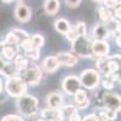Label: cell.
<instances>
[{"label":"cell","mask_w":121,"mask_h":121,"mask_svg":"<svg viewBox=\"0 0 121 121\" xmlns=\"http://www.w3.org/2000/svg\"><path fill=\"white\" fill-rule=\"evenodd\" d=\"M17 108L18 112L24 116H33L38 113L39 109V102L38 99L33 96L24 95L19 97L17 100Z\"/></svg>","instance_id":"6da1fadb"},{"label":"cell","mask_w":121,"mask_h":121,"mask_svg":"<svg viewBox=\"0 0 121 121\" xmlns=\"http://www.w3.org/2000/svg\"><path fill=\"white\" fill-rule=\"evenodd\" d=\"M27 87H28L27 82L23 80V78H19V76L9 78L5 84V90L7 95H10L11 97H17V98L26 95Z\"/></svg>","instance_id":"7a4b0ae2"},{"label":"cell","mask_w":121,"mask_h":121,"mask_svg":"<svg viewBox=\"0 0 121 121\" xmlns=\"http://www.w3.org/2000/svg\"><path fill=\"white\" fill-rule=\"evenodd\" d=\"M80 82H81V85L88 90H93L98 86L99 84V73L97 72V70L95 69H86L84 70V72L81 73V75H80Z\"/></svg>","instance_id":"3957f363"},{"label":"cell","mask_w":121,"mask_h":121,"mask_svg":"<svg viewBox=\"0 0 121 121\" xmlns=\"http://www.w3.org/2000/svg\"><path fill=\"white\" fill-rule=\"evenodd\" d=\"M73 50L74 52L82 57H91L93 56L92 50H91V43L86 36H79L75 41H73Z\"/></svg>","instance_id":"277c9868"},{"label":"cell","mask_w":121,"mask_h":121,"mask_svg":"<svg viewBox=\"0 0 121 121\" xmlns=\"http://www.w3.org/2000/svg\"><path fill=\"white\" fill-rule=\"evenodd\" d=\"M24 75H23V80L27 82V85L29 86H35L40 82L43 76L41 69L38 67H32V68H27L24 70Z\"/></svg>","instance_id":"5b68a950"},{"label":"cell","mask_w":121,"mask_h":121,"mask_svg":"<svg viewBox=\"0 0 121 121\" xmlns=\"http://www.w3.org/2000/svg\"><path fill=\"white\" fill-rule=\"evenodd\" d=\"M80 86H81L80 79L78 76H74V75L67 76L62 82V88L67 95H75L80 90Z\"/></svg>","instance_id":"8992f818"},{"label":"cell","mask_w":121,"mask_h":121,"mask_svg":"<svg viewBox=\"0 0 121 121\" xmlns=\"http://www.w3.org/2000/svg\"><path fill=\"white\" fill-rule=\"evenodd\" d=\"M103 104L107 109H112L115 112H119L121 108V98L114 93H107L103 98Z\"/></svg>","instance_id":"52a82bcc"},{"label":"cell","mask_w":121,"mask_h":121,"mask_svg":"<svg viewBox=\"0 0 121 121\" xmlns=\"http://www.w3.org/2000/svg\"><path fill=\"white\" fill-rule=\"evenodd\" d=\"M91 50L93 55L105 57L109 52V45L105 40H95L93 43H91Z\"/></svg>","instance_id":"ba28073f"},{"label":"cell","mask_w":121,"mask_h":121,"mask_svg":"<svg viewBox=\"0 0 121 121\" xmlns=\"http://www.w3.org/2000/svg\"><path fill=\"white\" fill-rule=\"evenodd\" d=\"M15 15L19 22H28L30 19V17H32V10L27 5L18 4L16 6V10H15Z\"/></svg>","instance_id":"9c48e42d"},{"label":"cell","mask_w":121,"mask_h":121,"mask_svg":"<svg viewBox=\"0 0 121 121\" xmlns=\"http://www.w3.org/2000/svg\"><path fill=\"white\" fill-rule=\"evenodd\" d=\"M56 57L58 59L59 64H63L67 67H74L78 63V57L69 52H59Z\"/></svg>","instance_id":"30bf717a"},{"label":"cell","mask_w":121,"mask_h":121,"mask_svg":"<svg viewBox=\"0 0 121 121\" xmlns=\"http://www.w3.org/2000/svg\"><path fill=\"white\" fill-rule=\"evenodd\" d=\"M59 62L56 56H48L44 59V63H43V67L45 69V72L47 73H55L56 70L59 68Z\"/></svg>","instance_id":"8fae6325"},{"label":"cell","mask_w":121,"mask_h":121,"mask_svg":"<svg viewBox=\"0 0 121 121\" xmlns=\"http://www.w3.org/2000/svg\"><path fill=\"white\" fill-rule=\"evenodd\" d=\"M46 100H47L48 108H51V109H59L60 107H62V104H63V97L60 96L59 93H57V92L50 93L47 96Z\"/></svg>","instance_id":"7c38bea8"},{"label":"cell","mask_w":121,"mask_h":121,"mask_svg":"<svg viewBox=\"0 0 121 121\" xmlns=\"http://www.w3.org/2000/svg\"><path fill=\"white\" fill-rule=\"evenodd\" d=\"M109 28L105 24H96L93 28V36L96 40H104L109 36Z\"/></svg>","instance_id":"4fadbf2b"},{"label":"cell","mask_w":121,"mask_h":121,"mask_svg":"<svg viewBox=\"0 0 121 121\" xmlns=\"http://www.w3.org/2000/svg\"><path fill=\"white\" fill-rule=\"evenodd\" d=\"M55 28H56V30H57L58 33L64 34V35H67L68 32L72 29V28H70L69 21H67L65 18H59V19H57V21L55 22Z\"/></svg>","instance_id":"5bb4252c"},{"label":"cell","mask_w":121,"mask_h":121,"mask_svg":"<svg viewBox=\"0 0 121 121\" xmlns=\"http://www.w3.org/2000/svg\"><path fill=\"white\" fill-rule=\"evenodd\" d=\"M74 99H75V103L79 108H85L88 105V98L85 91L82 90H79L78 92L74 95Z\"/></svg>","instance_id":"9a60e30c"},{"label":"cell","mask_w":121,"mask_h":121,"mask_svg":"<svg viewBox=\"0 0 121 121\" xmlns=\"http://www.w3.org/2000/svg\"><path fill=\"white\" fill-rule=\"evenodd\" d=\"M45 11L47 15H55L59 10V1L58 0H46L45 3Z\"/></svg>","instance_id":"2e32d148"},{"label":"cell","mask_w":121,"mask_h":121,"mask_svg":"<svg viewBox=\"0 0 121 121\" xmlns=\"http://www.w3.org/2000/svg\"><path fill=\"white\" fill-rule=\"evenodd\" d=\"M58 112H59L60 116H62V119H67V117L69 119L72 115H74L78 110L74 105H65V107H60Z\"/></svg>","instance_id":"e0dca14e"},{"label":"cell","mask_w":121,"mask_h":121,"mask_svg":"<svg viewBox=\"0 0 121 121\" xmlns=\"http://www.w3.org/2000/svg\"><path fill=\"white\" fill-rule=\"evenodd\" d=\"M15 67L18 72H24V70L28 68V60L24 56L18 55L15 59Z\"/></svg>","instance_id":"ac0fdd59"},{"label":"cell","mask_w":121,"mask_h":121,"mask_svg":"<svg viewBox=\"0 0 121 121\" xmlns=\"http://www.w3.org/2000/svg\"><path fill=\"white\" fill-rule=\"evenodd\" d=\"M99 17H100V19H102L103 22H105V23H109V22H113V21H114V15H113V12L110 11L109 9H107V7L99 9Z\"/></svg>","instance_id":"d6986e66"},{"label":"cell","mask_w":121,"mask_h":121,"mask_svg":"<svg viewBox=\"0 0 121 121\" xmlns=\"http://www.w3.org/2000/svg\"><path fill=\"white\" fill-rule=\"evenodd\" d=\"M4 75L9 76V78H12V76H16V74L18 73V70L16 69L15 67V63H6L4 70L1 72Z\"/></svg>","instance_id":"ffe728a7"},{"label":"cell","mask_w":121,"mask_h":121,"mask_svg":"<svg viewBox=\"0 0 121 121\" xmlns=\"http://www.w3.org/2000/svg\"><path fill=\"white\" fill-rule=\"evenodd\" d=\"M18 43H19V40H18V38L16 36V34L13 32H10L5 38V45H7V46L16 47L18 45Z\"/></svg>","instance_id":"44dd1931"},{"label":"cell","mask_w":121,"mask_h":121,"mask_svg":"<svg viewBox=\"0 0 121 121\" xmlns=\"http://www.w3.org/2000/svg\"><path fill=\"white\" fill-rule=\"evenodd\" d=\"M30 40H32L33 47H35V48H40L45 44V38L41 34H34L32 38H30Z\"/></svg>","instance_id":"7402d4cb"},{"label":"cell","mask_w":121,"mask_h":121,"mask_svg":"<svg viewBox=\"0 0 121 121\" xmlns=\"http://www.w3.org/2000/svg\"><path fill=\"white\" fill-rule=\"evenodd\" d=\"M1 53L4 55V57H5L6 59H12V58L16 56V53H17V50H16V47L5 45L4 48H3V52H1Z\"/></svg>","instance_id":"603a6c76"},{"label":"cell","mask_w":121,"mask_h":121,"mask_svg":"<svg viewBox=\"0 0 121 121\" xmlns=\"http://www.w3.org/2000/svg\"><path fill=\"white\" fill-rule=\"evenodd\" d=\"M100 116L103 117V121H107V120H115L117 117V112L115 110H112V109H107L105 112H103L100 114Z\"/></svg>","instance_id":"cb8c5ba5"},{"label":"cell","mask_w":121,"mask_h":121,"mask_svg":"<svg viewBox=\"0 0 121 121\" xmlns=\"http://www.w3.org/2000/svg\"><path fill=\"white\" fill-rule=\"evenodd\" d=\"M75 33L78 34V36H86V32H87V29H86V24L84 22H78L75 28Z\"/></svg>","instance_id":"d4e9b609"},{"label":"cell","mask_w":121,"mask_h":121,"mask_svg":"<svg viewBox=\"0 0 121 121\" xmlns=\"http://www.w3.org/2000/svg\"><path fill=\"white\" fill-rule=\"evenodd\" d=\"M21 47L26 52L32 51L34 47H33V44H32V40H30V38H27V39L23 40V41H21Z\"/></svg>","instance_id":"484cf974"},{"label":"cell","mask_w":121,"mask_h":121,"mask_svg":"<svg viewBox=\"0 0 121 121\" xmlns=\"http://www.w3.org/2000/svg\"><path fill=\"white\" fill-rule=\"evenodd\" d=\"M12 32L16 34V36L18 38L19 41H23L24 39L28 38V34L24 32V30H22V29H15V30H12Z\"/></svg>","instance_id":"4316f807"},{"label":"cell","mask_w":121,"mask_h":121,"mask_svg":"<svg viewBox=\"0 0 121 121\" xmlns=\"http://www.w3.org/2000/svg\"><path fill=\"white\" fill-rule=\"evenodd\" d=\"M117 3V0H103V4L107 9H115Z\"/></svg>","instance_id":"83f0119b"},{"label":"cell","mask_w":121,"mask_h":121,"mask_svg":"<svg viewBox=\"0 0 121 121\" xmlns=\"http://www.w3.org/2000/svg\"><path fill=\"white\" fill-rule=\"evenodd\" d=\"M1 121H24V120L18 115H6L5 117H3Z\"/></svg>","instance_id":"f1b7e54d"},{"label":"cell","mask_w":121,"mask_h":121,"mask_svg":"<svg viewBox=\"0 0 121 121\" xmlns=\"http://www.w3.org/2000/svg\"><path fill=\"white\" fill-rule=\"evenodd\" d=\"M64 1H65V5H67L68 7L74 9V7H78L82 0H64Z\"/></svg>","instance_id":"f546056e"},{"label":"cell","mask_w":121,"mask_h":121,"mask_svg":"<svg viewBox=\"0 0 121 121\" xmlns=\"http://www.w3.org/2000/svg\"><path fill=\"white\" fill-rule=\"evenodd\" d=\"M28 53V56H29V58H32V59H38L39 57H40V51H39V48H33L32 51H29V52H27Z\"/></svg>","instance_id":"4dcf8cb0"},{"label":"cell","mask_w":121,"mask_h":121,"mask_svg":"<svg viewBox=\"0 0 121 121\" xmlns=\"http://www.w3.org/2000/svg\"><path fill=\"white\" fill-rule=\"evenodd\" d=\"M67 38L73 43V41H75V40H76L79 36H78V34L75 33V30H74V29H70L69 32H68V34H67Z\"/></svg>","instance_id":"1f68e13d"},{"label":"cell","mask_w":121,"mask_h":121,"mask_svg":"<svg viewBox=\"0 0 121 121\" xmlns=\"http://www.w3.org/2000/svg\"><path fill=\"white\" fill-rule=\"evenodd\" d=\"M115 17H117V18H121V1H119L117 3V5H116V7L114 9V13H113Z\"/></svg>","instance_id":"d6a6232c"},{"label":"cell","mask_w":121,"mask_h":121,"mask_svg":"<svg viewBox=\"0 0 121 121\" xmlns=\"http://www.w3.org/2000/svg\"><path fill=\"white\" fill-rule=\"evenodd\" d=\"M102 84H103V87L107 88V90H112V88L114 87V82L112 81V80H107V79H105Z\"/></svg>","instance_id":"836d02e7"},{"label":"cell","mask_w":121,"mask_h":121,"mask_svg":"<svg viewBox=\"0 0 121 121\" xmlns=\"http://www.w3.org/2000/svg\"><path fill=\"white\" fill-rule=\"evenodd\" d=\"M82 121H99V117L95 114H90L82 119Z\"/></svg>","instance_id":"e575fe53"},{"label":"cell","mask_w":121,"mask_h":121,"mask_svg":"<svg viewBox=\"0 0 121 121\" xmlns=\"http://www.w3.org/2000/svg\"><path fill=\"white\" fill-rule=\"evenodd\" d=\"M69 121H82V120H81V117H80V115L78 113H75L74 115H72L69 117Z\"/></svg>","instance_id":"d590c367"},{"label":"cell","mask_w":121,"mask_h":121,"mask_svg":"<svg viewBox=\"0 0 121 121\" xmlns=\"http://www.w3.org/2000/svg\"><path fill=\"white\" fill-rule=\"evenodd\" d=\"M115 41H116L117 46H120V47H121V33H120V34H117V36L115 38Z\"/></svg>","instance_id":"8d00e7d4"},{"label":"cell","mask_w":121,"mask_h":121,"mask_svg":"<svg viewBox=\"0 0 121 121\" xmlns=\"http://www.w3.org/2000/svg\"><path fill=\"white\" fill-rule=\"evenodd\" d=\"M5 65H6V63L4 62V60H3L1 58H0V73H1V72H3V70H4V68H5Z\"/></svg>","instance_id":"74e56055"},{"label":"cell","mask_w":121,"mask_h":121,"mask_svg":"<svg viewBox=\"0 0 121 121\" xmlns=\"http://www.w3.org/2000/svg\"><path fill=\"white\" fill-rule=\"evenodd\" d=\"M1 90H3V81H1V79H0V92H1Z\"/></svg>","instance_id":"f35d334b"},{"label":"cell","mask_w":121,"mask_h":121,"mask_svg":"<svg viewBox=\"0 0 121 121\" xmlns=\"http://www.w3.org/2000/svg\"><path fill=\"white\" fill-rule=\"evenodd\" d=\"M3 1H4V3H11L12 0H3Z\"/></svg>","instance_id":"ab89813d"},{"label":"cell","mask_w":121,"mask_h":121,"mask_svg":"<svg viewBox=\"0 0 121 121\" xmlns=\"http://www.w3.org/2000/svg\"><path fill=\"white\" fill-rule=\"evenodd\" d=\"M95 1H102V0H95Z\"/></svg>","instance_id":"60d3db41"},{"label":"cell","mask_w":121,"mask_h":121,"mask_svg":"<svg viewBox=\"0 0 121 121\" xmlns=\"http://www.w3.org/2000/svg\"><path fill=\"white\" fill-rule=\"evenodd\" d=\"M39 121H45V120H39Z\"/></svg>","instance_id":"b9f144b4"}]
</instances>
